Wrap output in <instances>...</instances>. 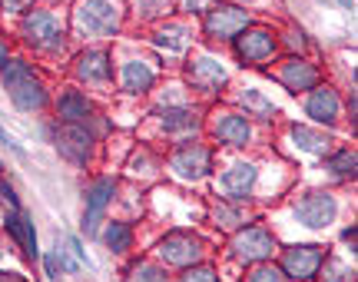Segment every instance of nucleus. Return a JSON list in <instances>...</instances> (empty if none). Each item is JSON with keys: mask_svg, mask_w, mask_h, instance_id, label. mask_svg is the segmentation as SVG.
Wrapping results in <instances>:
<instances>
[{"mask_svg": "<svg viewBox=\"0 0 358 282\" xmlns=\"http://www.w3.org/2000/svg\"><path fill=\"white\" fill-rule=\"evenodd\" d=\"M179 66H182V87L196 100L213 103L219 97H226V90L232 87V73L226 57L216 53L213 47H206V43H192Z\"/></svg>", "mask_w": 358, "mask_h": 282, "instance_id": "nucleus-1", "label": "nucleus"}, {"mask_svg": "<svg viewBox=\"0 0 358 282\" xmlns=\"http://www.w3.org/2000/svg\"><path fill=\"white\" fill-rule=\"evenodd\" d=\"M127 24V7L123 0H77L73 10L66 17L70 37L83 43H106L123 34Z\"/></svg>", "mask_w": 358, "mask_h": 282, "instance_id": "nucleus-2", "label": "nucleus"}, {"mask_svg": "<svg viewBox=\"0 0 358 282\" xmlns=\"http://www.w3.org/2000/svg\"><path fill=\"white\" fill-rule=\"evenodd\" d=\"M17 34H20L27 50L47 57V60H60L66 53V43H70L66 17L57 7H30L27 13H20Z\"/></svg>", "mask_w": 358, "mask_h": 282, "instance_id": "nucleus-3", "label": "nucleus"}, {"mask_svg": "<svg viewBox=\"0 0 358 282\" xmlns=\"http://www.w3.org/2000/svg\"><path fill=\"white\" fill-rule=\"evenodd\" d=\"M219 150L203 136H189V140L169 143V150L163 153V169L182 186H203L213 180L216 173Z\"/></svg>", "mask_w": 358, "mask_h": 282, "instance_id": "nucleus-4", "label": "nucleus"}, {"mask_svg": "<svg viewBox=\"0 0 358 282\" xmlns=\"http://www.w3.org/2000/svg\"><path fill=\"white\" fill-rule=\"evenodd\" d=\"M0 83H3V90L10 97L13 110H20V113H47L53 103V93L47 87V80L40 73L37 66L24 60V57H10L3 70H0Z\"/></svg>", "mask_w": 358, "mask_h": 282, "instance_id": "nucleus-5", "label": "nucleus"}, {"mask_svg": "<svg viewBox=\"0 0 358 282\" xmlns=\"http://www.w3.org/2000/svg\"><path fill=\"white\" fill-rule=\"evenodd\" d=\"M203 133L216 150H232V153H243L249 146H256L259 140V127L232 103H219V106L206 110Z\"/></svg>", "mask_w": 358, "mask_h": 282, "instance_id": "nucleus-6", "label": "nucleus"}, {"mask_svg": "<svg viewBox=\"0 0 358 282\" xmlns=\"http://www.w3.org/2000/svg\"><path fill=\"white\" fill-rule=\"evenodd\" d=\"M259 180H262V163L252 156H232L222 167L216 163L213 173V196L229 199L236 206H252L259 196Z\"/></svg>", "mask_w": 358, "mask_h": 282, "instance_id": "nucleus-7", "label": "nucleus"}, {"mask_svg": "<svg viewBox=\"0 0 358 282\" xmlns=\"http://www.w3.org/2000/svg\"><path fill=\"white\" fill-rule=\"evenodd\" d=\"M70 77L77 83L80 90L87 93H113L116 87V53L103 43H87L73 53L70 60Z\"/></svg>", "mask_w": 358, "mask_h": 282, "instance_id": "nucleus-8", "label": "nucleus"}, {"mask_svg": "<svg viewBox=\"0 0 358 282\" xmlns=\"http://www.w3.org/2000/svg\"><path fill=\"white\" fill-rule=\"evenodd\" d=\"M43 133L53 143V150L60 153V160H66L73 169H90L100 156L103 143L87 123H57V120H50L43 127Z\"/></svg>", "mask_w": 358, "mask_h": 282, "instance_id": "nucleus-9", "label": "nucleus"}, {"mask_svg": "<svg viewBox=\"0 0 358 282\" xmlns=\"http://www.w3.org/2000/svg\"><path fill=\"white\" fill-rule=\"evenodd\" d=\"M279 253V236L272 226L259 223V219H249L243 230H236L226 243V259L236 262L239 269H249V266H259V262H272Z\"/></svg>", "mask_w": 358, "mask_h": 282, "instance_id": "nucleus-10", "label": "nucleus"}, {"mask_svg": "<svg viewBox=\"0 0 358 282\" xmlns=\"http://www.w3.org/2000/svg\"><path fill=\"white\" fill-rule=\"evenodd\" d=\"M232 60L243 70H268V64H275L279 57V27L252 20L243 34H236L229 43Z\"/></svg>", "mask_w": 358, "mask_h": 282, "instance_id": "nucleus-11", "label": "nucleus"}, {"mask_svg": "<svg viewBox=\"0 0 358 282\" xmlns=\"http://www.w3.org/2000/svg\"><path fill=\"white\" fill-rule=\"evenodd\" d=\"M150 256H153L159 266H166V269H189L196 262L209 259V243H206L203 232L189 230V226H169V230L156 239Z\"/></svg>", "mask_w": 358, "mask_h": 282, "instance_id": "nucleus-12", "label": "nucleus"}, {"mask_svg": "<svg viewBox=\"0 0 358 282\" xmlns=\"http://www.w3.org/2000/svg\"><path fill=\"white\" fill-rule=\"evenodd\" d=\"M342 203H338V192L325 190V186H308L299 190L289 199V216L308 232H329L338 223Z\"/></svg>", "mask_w": 358, "mask_h": 282, "instance_id": "nucleus-13", "label": "nucleus"}, {"mask_svg": "<svg viewBox=\"0 0 358 282\" xmlns=\"http://www.w3.org/2000/svg\"><path fill=\"white\" fill-rule=\"evenodd\" d=\"M150 120L156 127V140L176 143V140H189V136H203L206 110L196 100L166 103V106H156Z\"/></svg>", "mask_w": 358, "mask_h": 282, "instance_id": "nucleus-14", "label": "nucleus"}, {"mask_svg": "<svg viewBox=\"0 0 358 282\" xmlns=\"http://www.w3.org/2000/svg\"><path fill=\"white\" fill-rule=\"evenodd\" d=\"M252 20H256L252 10H245L239 3H229V0H219L199 17V34H203L209 47H229L232 37L243 34Z\"/></svg>", "mask_w": 358, "mask_h": 282, "instance_id": "nucleus-15", "label": "nucleus"}, {"mask_svg": "<svg viewBox=\"0 0 358 282\" xmlns=\"http://www.w3.org/2000/svg\"><path fill=\"white\" fill-rule=\"evenodd\" d=\"M120 199V180L110 176V173H100L87 183L83 190V219H80V236L87 239H96L100 236V226L110 219V209Z\"/></svg>", "mask_w": 358, "mask_h": 282, "instance_id": "nucleus-16", "label": "nucleus"}, {"mask_svg": "<svg viewBox=\"0 0 358 282\" xmlns=\"http://www.w3.org/2000/svg\"><path fill=\"white\" fill-rule=\"evenodd\" d=\"M329 253L332 249L325 243H289V246H279L275 266L289 276V282H315Z\"/></svg>", "mask_w": 358, "mask_h": 282, "instance_id": "nucleus-17", "label": "nucleus"}, {"mask_svg": "<svg viewBox=\"0 0 358 282\" xmlns=\"http://www.w3.org/2000/svg\"><path fill=\"white\" fill-rule=\"evenodd\" d=\"M268 77L275 80L285 93L306 97L308 90H315L322 80H325V73H322V66L315 60L299 57V53H285L282 60H275V66H268Z\"/></svg>", "mask_w": 358, "mask_h": 282, "instance_id": "nucleus-18", "label": "nucleus"}, {"mask_svg": "<svg viewBox=\"0 0 358 282\" xmlns=\"http://www.w3.org/2000/svg\"><path fill=\"white\" fill-rule=\"evenodd\" d=\"M156 87H159L156 60H150V57H123V60H116V90L123 97L143 100V97H153Z\"/></svg>", "mask_w": 358, "mask_h": 282, "instance_id": "nucleus-19", "label": "nucleus"}, {"mask_svg": "<svg viewBox=\"0 0 358 282\" xmlns=\"http://www.w3.org/2000/svg\"><path fill=\"white\" fill-rule=\"evenodd\" d=\"M302 113L308 116V123L335 133V129L342 127V120H345V113H342V93L335 90L332 83L322 80L315 90H308L302 97Z\"/></svg>", "mask_w": 358, "mask_h": 282, "instance_id": "nucleus-20", "label": "nucleus"}, {"mask_svg": "<svg viewBox=\"0 0 358 282\" xmlns=\"http://www.w3.org/2000/svg\"><path fill=\"white\" fill-rule=\"evenodd\" d=\"M150 47L156 50V60H169V64H182V57L192 47V27L186 20H159L150 34Z\"/></svg>", "mask_w": 358, "mask_h": 282, "instance_id": "nucleus-21", "label": "nucleus"}, {"mask_svg": "<svg viewBox=\"0 0 358 282\" xmlns=\"http://www.w3.org/2000/svg\"><path fill=\"white\" fill-rule=\"evenodd\" d=\"M53 120L57 123H90L93 116L100 113V106L93 100V93L80 90L77 83H66L60 87V93L53 97Z\"/></svg>", "mask_w": 358, "mask_h": 282, "instance_id": "nucleus-22", "label": "nucleus"}, {"mask_svg": "<svg viewBox=\"0 0 358 282\" xmlns=\"http://www.w3.org/2000/svg\"><path fill=\"white\" fill-rule=\"evenodd\" d=\"M226 103H232L236 110H243L252 123H275V120H279V106H275V100H272L266 90H259L256 83L236 87V90L226 97Z\"/></svg>", "mask_w": 358, "mask_h": 282, "instance_id": "nucleus-23", "label": "nucleus"}, {"mask_svg": "<svg viewBox=\"0 0 358 282\" xmlns=\"http://www.w3.org/2000/svg\"><path fill=\"white\" fill-rule=\"evenodd\" d=\"M285 143L292 146L295 153L312 156V160H322L329 150H335L332 133L315 127V123H289V127H285Z\"/></svg>", "mask_w": 358, "mask_h": 282, "instance_id": "nucleus-24", "label": "nucleus"}, {"mask_svg": "<svg viewBox=\"0 0 358 282\" xmlns=\"http://www.w3.org/2000/svg\"><path fill=\"white\" fill-rule=\"evenodd\" d=\"M0 226L3 232L10 236V243L24 253L27 262H37L40 259V246H37V226H34V219L27 216L24 209H3V216H0Z\"/></svg>", "mask_w": 358, "mask_h": 282, "instance_id": "nucleus-25", "label": "nucleus"}, {"mask_svg": "<svg viewBox=\"0 0 358 282\" xmlns=\"http://www.w3.org/2000/svg\"><path fill=\"white\" fill-rule=\"evenodd\" d=\"M319 169L322 176L329 183H355L358 176V153L355 146H335V150H329V153L319 160Z\"/></svg>", "mask_w": 358, "mask_h": 282, "instance_id": "nucleus-26", "label": "nucleus"}, {"mask_svg": "<svg viewBox=\"0 0 358 282\" xmlns=\"http://www.w3.org/2000/svg\"><path fill=\"white\" fill-rule=\"evenodd\" d=\"M96 239L106 246L110 256H129L136 249V226H133V219H106Z\"/></svg>", "mask_w": 358, "mask_h": 282, "instance_id": "nucleus-27", "label": "nucleus"}, {"mask_svg": "<svg viewBox=\"0 0 358 282\" xmlns=\"http://www.w3.org/2000/svg\"><path fill=\"white\" fill-rule=\"evenodd\" d=\"M206 223H213L216 230L232 236L236 230H243L245 223H249V206H236V203H229V199L213 196V199L206 203Z\"/></svg>", "mask_w": 358, "mask_h": 282, "instance_id": "nucleus-28", "label": "nucleus"}, {"mask_svg": "<svg viewBox=\"0 0 358 282\" xmlns=\"http://www.w3.org/2000/svg\"><path fill=\"white\" fill-rule=\"evenodd\" d=\"M123 7H127V17L133 20H140V24H159V20H166L173 10V0H123Z\"/></svg>", "mask_w": 358, "mask_h": 282, "instance_id": "nucleus-29", "label": "nucleus"}, {"mask_svg": "<svg viewBox=\"0 0 358 282\" xmlns=\"http://www.w3.org/2000/svg\"><path fill=\"white\" fill-rule=\"evenodd\" d=\"M123 282H173V276H169L166 266H159L153 256H140L127 266Z\"/></svg>", "mask_w": 358, "mask_h": 282, "instance_id": "nucleus-30", "label": "nucleus"}, {"mask_svg": "<svg viewBox=\"0 0 358 282\" xmlns=\"http://www.w3.org/2000/svg\"><path fill=\"white\" fill-rule=\"evenodd\" d=\"M279 50L306 57V53L312 50V37H308V30L306 27H299V24H289L285 30H279Z\"/></svg>", "mask_w": 358, "mask_h": 282, "instance_id": "nucleus-31", "label": "nucleus"}, {"mask_svg": "<svg viewBox=\"0 0 358 282\" xmlns=\"http://www.w3.org/2000/svg\"><path fill=\"white\" fill-rule=\"evenodd\" d=\"M315 282H355V266L329 253L325 262H322L319 276H315Z\"/></svg>", "mask_w": 358, "mask_h": 282, "instance_id": "nucleus-32", "label": "nucleus"}, {"mask_svg": "<svg viewBox=\"0 0 358 282\" xmlns=\"http://www.w3.org/2000/svg\"><path fill=\"white\" fill-rule=\"evenodd\" d=\"M173 282H222V272L213 259H203V262H196L189 269H179V276Z\"/></svg>", "mask_w": 358, "mask_h": 282, "instance_id": "nucleus-33", "label": "nucleus"}, {"mask_svg": "<svg viewBox=\"0 0 358 282\" xmlns=\"http://www.w3.org/2000/svg\"><path fill=\"white\" fill-rule=\"evenodd\" d=\"M245 282H289V276L275 266V259L272 262H259V266H249L245 269Z\"/></svg>", "mask_w": 358, "mask_h": 282, "instance_id": "nucleus-34", "label": "nucleus"}, {"mask_svg": "<svg viewBox=\"0 0 358 282\" xmlns=\"http://www.w3.org/2000/svg\"><path fill=\"white\" fill-rule=\"evenodd\" d=\"M213 3H219V0H173V10L182 13V17H196V20H199Z\"/></svg>", "mask_w": 358, "mask_h": 282, "instance_id": "nucleus-35", "label": "nucleus"}, {"mask_svg": "<svg viewBox=\"0 0 358 282\" xmlns=\"http://www.w3.org/2000/svg\"><path fill=\"white\" fill-rule=\"evenodd\" d=\"M40 266H43V276H47L50 282H60L64 266H60V259H57V249H50V253H40Z\"/></svg>", "mask_w": 358, "mask_h": 282, "instance_id": "nucleus-36", "label": "nucleus"}, {"mask_svg": "<svg viewBox=\"0 0 358 282\" xmlns=\"http://www.w3.org/2000/svg\"><path fill=\"white\" fill-rule=\"evenodd\" d=\"M66 249H70V253H73L80 262H87L90 269H93V259H90L87 243H83V236H80V232H70V236H66Z\"/></svg>", "mask_w": 358, "mask_h": 282, "instance_id": "nucleus-37", "label": "nucleus"}, {"mask_svg": "<svg viewBox=\"0 0 358 282\" xmlns=\"http://www.w3.org/2000/svg\"><path fill=\"white\" fill-rule=\"evenodd\" d=\"M0 203L7 206V209H13V213H17V209H24L20 196H17V190H13V183L3 180V176H0Z\"/></svg>", "mask_w": 358, "mask_h": 282, "instance_id": "nucleus-38", "label": "nucleus"}, {"mask_svg": "<svg viewBox=\"0 0 358 282\" xmlns=\"http://www.w3.org/2000/svg\"><path fill=\"white\" fill-rule=\"evenodd\" d=\"M0 7H3V13H27L30 7H37V0H0Z\"/></svg>", "mask_w": 358, "mask_h": 282, "instance_id": "nucleus-39", "label": "nucleus"}, {"mask_svg": "<svg viewBox=\"0 0 358 282\" xmlns=\"http://www.w3.org/2000/svg\"><path fill=\"white\" fill-rule=\"evenodd\" d=\"M0 143H3V146H7V150H10V153L17 156L20 163H24V160H27V150H24V146H20V143H17V140H13V136H10V133H7V129H3V127H0Z\"/></svg>", "mask_w": 358, "mask_h": 282, "instance_id": "nucleus-40", "label": "nucleus"}, {"mask_svg": "<svg viewBox=\"0 0 358 282\" xmlns=\"http://www.w3.org/2000/svg\"><path fill=\"white\" fill-rule=\"evenodd\" d=\"M355 232H358L355 223H345V226H342V243L348 246V253H352V256H355Z\"/></svg>", "mask_w": 358, "mask_h": 282, "instance_id": "nucleus-41", "label": "nucleus"}, {"mask_svg": "<svg viewBox=\"0 0 358 282\" xmlns=\"http://www.w3.org/2000/svg\"><path fill=\"white\" fill-rule=\"evenodd\" d=\"M0 282H30L24 272H10V269H0Z\"/></svg>", "mask_w": 358, "mask_h": 282, "instance_id": "nucleus-42", "label": "nucleus"}, {"mask_svg": "<svg viewBox=\"0 0 358 282\" xmlns=\"http://www.w3.org/2000/svg\"><path fill=\"white\" fill-rule=\"evenodd\" d=\"M7 60H10V50H7V47H0V70H3V64H7Z\"/></svg>", "mask_w": 358, "mask_h": 282, "instance_id": "nucleus-43", "label": "nucleus"}, {"mask_svg": "<svg viewBox=\"0 0 358 282\" xmlns=\"http://www.w3.org/2000/svg\"><path fill=\"white\" fill-rule=\"evenodd\" d=\"M335 3H338V7H345V10H352V7H355V0H335Z\"/></svg>", "mask_w": 358, "mask_h": 282, "instance_id": "nucleus-44", "label": "nucleus"}, {"mask_svg": "<svg viewBox=\"0 0 358 282\" xmlns=\"http://www.w3.org/2000/svg\"><path fill=\"white\" fill-rule=\"evenodd\" d=\"M229 3H239V7H252V3H259V0H229Z\"/></svg>", "mask_w": 358, "mask_h": 282, "instance_id": "nucleus-45", "label": "nucleus"}, {"mask_svg": "<svg viewBox=\"0 0 358 282\" xmlns=\"http://www.w3.org/2000/svg\"><path fill=\"white\" fill-rule=\"evenodd\" d=\"M315 3H329V0H315Z\"/></svg>", "mask_w": 358, "mask_h": 282, "instance_id": "nucleus-46", "label": "nucleus"}, {"mask_svg": "<svg viewBox=\"0 0 358 282\" xmlns=\"http://www.w3.org/2000/svg\"><path fill=\"white\" fill-rule=\"evenodd\" d=\"M0 176H3V163H0Z\"/></svg>", "mask_w": 358, "mask_h": 282, "instance_id": "nucleus-47", "label": "nucleus"}, {"mask_svg": "<svg viewBox=\"0 0 358 282\" xmlns=\"http://www.w3.org/2000/svg\"><path fill=\"white\" fill-rule=\"evenodd\" d=\"M0 216H3V213H0Z\"/></svg>", "mask_w": 358, "mask_h": 282, "instance_id": "nucleus-48", "label": "nucleus"}]
</instances>
